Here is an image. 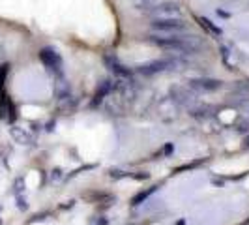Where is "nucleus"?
I'll list each match as a JSON object with an SVG mask.
<instances>
[{
  "mask_svg": "<svg viewBox=\"0 0 249 225\" xmlns=\"http://www.w3.org/2000/svg\"><path fill=\"white\" fill-rule=\"evenodd\" d=\"M180 58H158V60H150L139 66V72L142 75H158L171 72V70H178V66H182Z\"/></svg>",
  "mask_w": 249,
  "mask_h": 225,
  "instance_id": "f257e3e1",
  "label": "nucleus"
},
{
  "mask_svg": "<svg viewBox=\"0 0 249 225\" xmlns=\"http://www.w3.org/2000/svg\"><path fill=\"white\" fill-rule=\"evenodd\" d=\"M152 19H184V12L180 8V4H176L173 0H165L160 2L152 12Z\"/></svg>",
  "mask_w": 249,
  "mask_h": 225,
  "instance_id": "f03ea898",
  "label": "nucleus"
},
{
  "mask_svg": "<svg viewBox=\"0 0 249 225\" xmlns=\"http://www.w3.org/2000/svg\"><path fill=\"white\" fill-rule=\"evenodd\" d=\"M152 28L160 34H180L186 32L187 25L184 19H152Z\"/></svg>",
  "mask_w": 249,
  "mask_h": 225,
  "instance_id": "7ed1b4c3",
  "label": "nucleus"
},
{
  "mask_svg": "<svg viewBox=\"0 0 249 225\" xmlns=\"http://www.w3.org/2000/svg\"><path fill=\"white\" fill-rule=\"evenodd\" d=\"M39 60H41V64L49 70L51 74L62 75V68H64L62 56H60L54 49H51V47H43V49L39 51Z\"/></svg>",
  "mask_w": 249,
  "mask_h": 225,
  "instance_id": "20e7f679",
  "label": "nucleus"
},
{
  "mask_svg": "<svg viewBox=\"0 0 249 225\" xmlns=\"http://www.w3.org/2000/svg\"><path fill=\"white\" fill-rule=\"evenodd\" d=\"M187 87L193 92H215L223 87L221 79H213V77H195L187 81Z\"/></svg>",
  "mask_w": 249,
  "mask_h": 225,
  "instance_id": "39448f33",
  "label": "nucleus"
},
{
  "mask_svg": "<svg viewBox=\"0 0 249 225\" xmlns=\"http://www.w3.org/2000/svg\"><path fill=\"white\" fill-rule=\"evenodd\" d=\"M105 64L111 70V74L114 75V79L125 81V83H135L133 81V72L127 66H124V64L120 62L116 56H105Z\"/></svg>",
  "mask_w": 249,
  "mask_h": 225,
  "instance_id": "423d86ee",
  "label": "nucleus"
},
{
  "mask_svg": "<svg viewBox=\"0 0 249 225\" xmlns=\"http://www.w3.org/2000/svg\"><path fill=\"white\" fill-rule=\"evenodd\" d=\"M171 96H173V100L176 103H180V105H193L195 103V94H193V90L187 87H173L171 88Z\"/></svg>",
  "mask_w": 249,
  "mask_h": 225,
  "instance_id": "0eeeda50",
  "label": "nucleus"
},
{
  "mask_svg": "<svg viewBox=\"0 0 249 225\" xmlns=\"http://www.w3.org/2000/svg\"><path fill=\"white\" fill-rule=\"evenodd\" d=\"M197 21H199L200 26H202V28H204V30H206V32H208L210 36L219 38V36H221V34H223V32H221V28H219V26H215V25H213V23H212V21H210V19H206V17H199Z\"/></svg>",
  "mask_w": 249,
  "mask_h": 225,
  "instance_id": "6e6552de",
  "label": "nucleus"
},
{
  "mask_svg": "<svg viewBox=\"0 0 249 225\" xmlns=\"http://www.w3.org/2000/svg\"><path fill=\"white\" fill-rule=\"evenodd\" d=\"M15 109H13L12 101L8 100V98H4L2 103H0V118H8V120H13L15 118Z\"/></svg>",
  "mask_w": 249,
  "mask_h": 225,
  "instance_id": "1a4fd4ad",
  "label": "nucleus"
},
{
  "mask_svg": "<svg viewBox=\"0 0 249 225\" xmlns=\"http://www.w3.org/2000/svg\"><path fill=\"white\" fill-rule=\"evenodd\" d=\"M133 2H135V8L141 12H152L160 4V0H133Z\"/></svg>",
  "mask_w": 249,
  "mask_h": 225,
  "instance_id": "9d476101",
  "label": "nucleus"
},
{
  "mask_svg": "<svg viewBox=\"0 0 249 225\" xmlns=\"http://www.w3.org/2000/svg\"><path fill=\"white\" fill-rule=\"evenodd\" d=\"M234 94L242 96V98H249V79L238 81L236 85H234Z\"/></svg>",
  "mask_w": 249,
  "mask_h": 225,
  "instance_id": "9b49d317",
  "label": "nucleus"
},
{
  "mask_svg": "<svg viewBox=\"0 0 249 225\" xmlns=\"http://www.w3.org/2000/svg\"><path fill=\"white\" fill-rule=\"evenodd\" d=\"M208 111H212V107H208V105H199V107H193L191 109V114L195 116V118H208L212 112H208Z\"/></svg>",
  "mask_w": 249,
  "mask_h": 225,
  "instance_id": "f8f14e48",
  "label": "nucleus"
},
{
  "mask_svg": "<svg viewBox=\"0 0 249 225\" xmlns=\"http://www.w3.org/2000/svg\"><path fill=\"white\" fill-rule=\"evenodd\" d=\"M156 189H158V186H152V188H148L146 191H141L139 195H135V197H133V201H131V205H135V206H137V205H141L142 201L148 199V197L152 195V193H154V191H156Z\"/></svg>",
  "mask_w": 249,
  "mask_h": 225,
  "instance_id": "ddd939ff",
  "label": "nucleus"
},
{
  "mask_svg": "<svg viewBox=\"0 0 249 225\" xmlns=\"http://www.w3.org/2000/svg\"><path fill=\"white\" fill-rule=\"evenodd\" d=\"M12 135H13L15 139H17L19 143H23V145L30 141V139H28V135H26L25 131H23V130H17V128H13V130H12Z\"/></svg>",
  "mask_w": 249,
  "mask_h": 225,
  "instance_id": "4468645a",
  "label": "nucleus"
},
{
  "mask_svg": "<svg viewBox=\"0 0 249 225\" xmlns=\"http://www.w3.org/2000/svg\"><path fill=\"white\" fill-rule=\"evenodd\" d=\"M246 147H248V149H249V137L246 139Z\"/></svg>",
  "mask_w": 249,
  "mask_h": 225,
  "instance_id": "2eb2a0df",
  "label": "nucleus"
},
{
  "mask_svg": "<svg viewBox=\"0 0 249 225\" xmlns=\"http://www.w3.org/2000/svg\"><path fill=\"white\" fill-rule=\"evenodd\" d=\"M0 56H2V49H0Z\"/></svg>",
  "mask_w": 249,
  "mask_h": 225,
  "instance_id": "dca6fc26",
  "label": "nucleus"
}]
</instances>
